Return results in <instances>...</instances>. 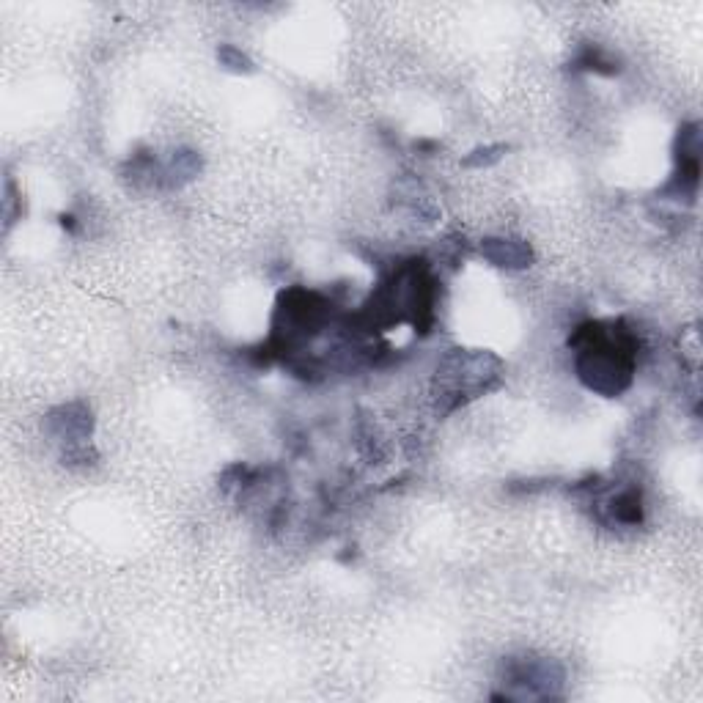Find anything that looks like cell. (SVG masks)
I'll return each mask as SVG.
<instances>
[{"instance_id":"cell-10","label":"cell","mask_w":703,"mask_h":703,"mask_svg":"<svg viewBox=\"0 0 703 703\" xmlns=\"http://www.w3.org/2000/svg\"><path fill=\"white\" fill-rule=\"evenodd\" d=\"M503 152H506V146H481L473 154H467L465 165L467 168H484V165L498 163Z\"/></svg>"},{"instance_id":"cell-4","label":"cell","mask_w":703,"mask_h":703,"mask_svg":"<svg viewBox=\"0 0 703 703\" xmlns=\"http://www.w3.org/2000/svg\"><path fill=\"white\" fill-rule=\"evenodd\" d=\"M47 432L53 434L58 443L66 445V451L88 445L91 432H94V418L83 401H72V404H61L47 415Z\"/></svg>"},{"instance_id":"cell-9","label":"cell","mask_w":703,"mask_h":703,"mask_svg":"<svg viewBox=\"0 0 703 703\" xmlns=\"http://www.w3.org/2000/svg\"><path fill=\"white\" fill-rule=\"evenodd\" d=\"M580 69H588V72H599V75H616L618 66L607 58L599 47H585L580 58H577Z\"/></svg>"},{"instance_id":"cell-8","label":"cell","mask_w":703,"mask_h":703,"mask_svg":"<svg viewBox=\"0 0 703 703\" xmlns=\"http://www.w3.org/2000/svg\"><path fill=\"white\" fill-rule=\"evenodd\" d=\"M217 61H220V66H223L226 72H234V75H248V72H253V61H250L248 55L242 53L239 47H234V44H220V47H217Z\"/></svg>"},{"instance_id":"cell-2","label":"cell","mask_w":703,"mask_h":703,"mask_svg":"<svg viewBox=\"0 0 703 703\" xmlns=\"http://www.w3.org/2000/svg\"><path fill=\"white\" fill-rule=\"evenodd\" d=\"M500 360L489 352H465L454 349L440 360L434 371L432 396L437 401V410L454 412L467 401L484 396L500 382Z\"/></svg>"},{"instance_id":"cell-6","label":"cell","mask_w":703,"mask_h":703,"mask_svg":"<svg viewBox=\"0 0 703 703\" xmlns=\"http://www.w3.org/2000/svg\"><path fill=\"white\" fill-rule=\"evenodd\" d=\"M198 171H201V157L195 152H190V149H179V152H174V157H171V163L163 168V184L174 190V187H182V184H187L190 179H195Z\"/></svg>"},{"instance_id":"cell-3","label":"cell","mask_w":703,"mask_h":703,"mask_svg":"<svg viewBox=\"0 0 703 703\" xmlns=\"http://www.w3.org/2000/svg\"><path fill=\"white\" fill-rule=\"evenodd\" d=\"M506 682L522 687L517 698H555V690L563 684V668L552 660H509L506 662Z\"/></svg>"},{"instance_id":"cell-7","label":"cell","mask_w":703,"mask_h":703,"mask_svg":"<svg viewBox=\"0 0 703 703\" xmlns=\"http://www.w3.org/2000/svg\"><path fill=\"white\" fill-rule=\"evenodd\" d=\"M607 511H610V517H613L618 525H640V522H643V498H640V489H621L616 498H610Z\"/></svg>"},{"instance_id":"cell-1","label":"cell","mask_w":703,"mask_h":703,"mask_svg":"<svg viewBox=\"0 0 703 703\" xmlns=\"http://www.w3.org/2000/svg\"><path fill=\"white\" fill-rule=\"evenodd\" d=\"M574 349V374L585 388L616 399L629 390L638 371V336L624 319L583 322L569 336Z\"/></svg>"},{"instance_id":"cell-5","label":"cell","mask_w":703,"mask_h":703,"mask_svg":"<svg viewBox=\"0 0 703 703\" xmlns=\"http://www.w3.org/2000/svg\"><path fill=\"white\" fill-rule=\"evenodd\" d=\"M481 256L500 270H528L533 264V250L528 242L511 237H487L481 242Z\"/></svg>"}]
</instances>
